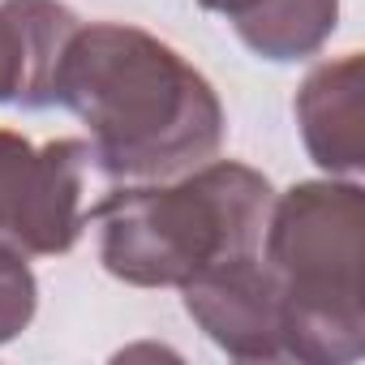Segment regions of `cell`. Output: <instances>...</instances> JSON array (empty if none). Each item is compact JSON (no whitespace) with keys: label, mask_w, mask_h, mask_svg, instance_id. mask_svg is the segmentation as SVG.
Wrapping results in <instances>:
<instances>
[{"label":"cell","mask_w":365,"mask_h":365,"mask_svg":"<svg viewBox=\"0 0 365 365\" xmlns=\"http://www.w3.org/2000/svg\"><path fill=\"white\" fill-rule=\"evenodd\" d=\"M232 22L241 43L262 61H305L339 26V0H198Z\"/></svg>","instance_id":"obj_8"},{"label":"cell","mask_w":365,"mask_h":365,"mask_svg":"<svg viewBox=\"0 0 365 365\" xmlns=\"http://www.w3.org/2000/svg\"><path fill=\"white\" fill-rule=\"evenodd\" d=\"M78 31L61 0H0V103H56V69Z\"/></svg>","instance_id":"obj_6"},{"label":"cell","mask_w":365,"mask_h":365,"mask_svg":"<svg viewBox=\"0 0 365 365\" xmlns=\"http://www.w3.org/2000/svg\"><path fill=\"white\" fill-rule=\"evenodd\" d=\"M185 314L237 361H279L284 356V288L258 254L228 258L190 284Z\"/></svg>","instance_id":"obj_5"},{"label":"cell","mask_w":365,"mask_h":365,"mask_svg":"<svg viewBox=\"0 0 365 365\" xmlns=\"http://www.w3.org/2000/svg\"><path fill=\"white\" fill-rule=\"evenodd\" d=\"M56 103L91 129L108 180H172L215 159L224 142L215 86L176 48L120 22L73 31L56 69Z\"/></svg>","instance_id":"obj_1"},{"label":"cell","mask_w":365,"mask_h":365,"mask_svg":"<svg viewBox=\"0 0 365 365\" xmlns=\"http://www.w3.org/2000/svg\"><path fill=\"white\" fill-rule=\"evenodd\" d=\"M297 125L318 168L344 172V176L365 168V61L361 52L327 61L301 82Z\"/></svg>","instance_id":"obj_7"},{"label":"cell","mask_w":365,"mask_h":365,"mask_svg":"<svg viewBox=\"0 0 365 365\" xmlns=\"http://www.w3.org/2000/svg\"><path fill=\"white\" fill-rule=\"evenodd\" d=\"M267 267L284 288V356L344 365L365 352L361 267L365 190L352 180L292 185L267 215Z\"/></svg>","instance_id":"obj_3"},{"label":"cell","mask_w":365,"mask_h":365,"mask_svg":"<svg viewBox=\"0 0 365 365\" xmlns=\"http://www.w3.org/2000/svg\"><path fill=\"white\" fill-rule=\"evenodd\" d=\"M35 305H39V284L26 258L14 250H0V344L18 339L31 327Z\"/></svg>","instance_id":"obj_9"},{"label":"cell","mask_w":365,"mask_h":365,"mask_svg":"<svg viewBox=\"0 0 365 365\" xmlns=\"http://www.w3.org/2000/svg\"><path fill=\"white\" fill-rule=\"evenodd\" d=\"M95 172V150L82 138L35 146L0 129V250L22 258L69 254L91 220L86 194Z\"/></svg>","instance_id":"obj_4"},{"label":"cell","mask_w":365,"mask_h":365,"mask_svg":"<svg viewBox=\"0 0 365 365\" xmlns=\"http://www.w3.org/2000/svg\"><path fill=\"white\" fill-rule=\"evenodd\" d=\"M271 202V180L232 159L180 172L176 185L142 180L91 207L99 262L133 288H180L228 258L258 254Z\"/></svg>","instance_id":"obj_2"}]
</instances>
